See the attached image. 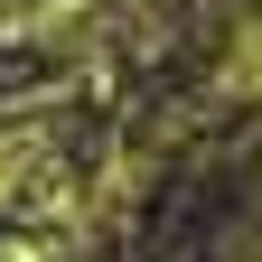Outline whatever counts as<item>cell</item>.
Listing matches in <instances>:
<instances>
[{
  "instance_id": "cell-1",
  "label": "cell",
  "mask_w": 262,
  "mask_h": 262,
  "mask_svg": "<svg viewBox=\"0 0 262 262\" xmlns=\"http://www.w3.org/2000/svg\"><path fill=\"white\" fill-rule=\"evenodd\" d=\"M19 169H28V141H0V187H10Z\"/></svg>"
}]
</instances>
